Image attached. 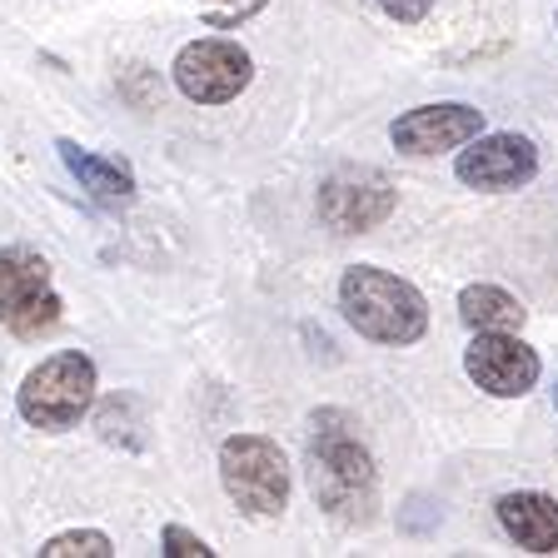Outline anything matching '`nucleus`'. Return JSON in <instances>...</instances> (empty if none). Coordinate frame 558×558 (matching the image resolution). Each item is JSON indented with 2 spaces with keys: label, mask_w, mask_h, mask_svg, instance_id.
I'll use <instances>...</instances> for the list:
<instances>
[{
  "label": "nucleus",
  "mask_w": 558,
  "mask_h": 558,
  "mask_svg": "<svg viewBox=\"0 0 558 558\" xmlns=\"http://www.w3.org/2000/svg\"><path fill=\"white\" fill-rule=\"evenodd\" d=\"M310 488L319 509H329L339 523H369L374 509H379V474H374L369 449L360 444L354 424L335 409L314 414Z\"/></svg>",
  "instance_id": "obj_1"
},
{
  "label": "nucleus",
  "mask_w": 558,
  "mask_h": 558,
  "mask_svg": "<svg viewBox=\"0 0 558 558\" xmlns=\"http://www.w3.org/2000/svg\"><path fill=\"white\" fill-rule=\"evenodd\" d=\"M339 310L374 344H414L429 329V304L409 279L374 265H354L339 279Z\"/></svg>",
  "instance_id": "obj_2"
},
{
  "label": "nucleus",
  "mask_w": 558,
  "mask_h": 558,
  "mask_svg": "<svg viewBox=\"0 0 558 558\" xmlns=\"http://www.w3.org/2000/svg\"><path fill=\"white\" fill-rule=\"evenodd\" d=\"M95 404V364L85 360L81 349H70V354H50L46 364H35L21 384V409L25 424L35 429H70V424H81Z\"/></svg>",
  "instance_id": "obj_3"
},
{
  "label": "nucleus",
  "mask_w": 558,
  "mask_h": 558,
  "mask_svg": "<svg viewBox=\"0 0 558 558\" xmlns=\"http://www.w3.org/2000/svg\"><path fill=\"white\" fill-rule=\"evenodd\" d=\"M220 484L250 519H275L290 499V464L265 434H234L220 449Z\"/></svg>",
  "instance_id": "obj_4"
},
{
  "label": "nucleus",
  "mask_w": 558,
  "mask_h": 558,
  "mask_svg": "<svg viewBox=\"0 0 558 558\" xmlns=\"http://www.w3.org/2000/svg\"><path fill=\"white\" fill-rule=\"evenodd\" d=\"M60 294L50 265L35 250H0V325L21 339H40L60 325Z\"/></svg>",
  "instance_id": "obj_5"
},
{
  "label": "nucleus",
  "mask_w": 558,
  "mask_h": 558,
  "mask_svg": "<svg viewBox=\"0 0 558 558\" xmlns=\"http://www.w3.org/2000/svg\"><path fill=\"white\" fill-rule=\"evenodd\" d=\"M255 65L244 56L234 40H220V35H209V40H195L174 56V85L190 95L195 105H225L250 85Z\"/></svg>",
  "instance_id": "obj_6"
},
{
  "label": "nucleus",
  "mask_w": 558,
  "mask_h": 558,
  "mask_svg": "<svg viewBox=\"0 0 558 558\" xmlns=\"http://www.w3.org/2000/svg\"><path fill=\"white\" fill-rule=\"evenodd\" d=\"M319 215L339 234H364L395 215V185L379 170H339L319 185Z\"/></svg>",
  "instance_id": "obj_7"
},
{
  "label": "nucleus",
  "mask_w": 558,
  "mask_h": 558,
  "mask_svg": "<svg viewBox=\"0 0 558 558\" xmlns=\"http://www.w3.org/2000/svg\"><path fill=\"white\" fill-rule=\"evenodd\" d=\"M464 369H469V379L484 389V395H494V399H519V395H529L538 384V354L523 339H513L509 329H484V335L469 344V354H464Z\"/></svg>",
  "instance_id": "obj_8"
},
{
  "label": "nucleus",
  "mask_w": 558,
  "mask_h": 558,
  "mask_svg": "<svg viewBox=\"0 0 558 558\" xmlns=\"http://www.w3.org/2000/svg\"><path fill=\"white\" fill-rule=\"evenodd\" d=\"M453 170L474 190H519L534 180L538 150H534V140L513 135V130H504V135H474V145L459 155Z\"/></svg>",
  "instance_id": "obj_9"
},
{
  "label": "nucleus",
  "mask_w": 558,
  "mask_h": 558,
  "mask_svg": "<svg viewBox=\"0 0 558 558\" xmlns=\"http://www.w3.org/2000/svg\"><path fill=\"white\" fill-rule=\"evenodd\" d=\"M474 135H484V110L459 100L444 105H418L409 116H399L389 125V140H395L404 155H439V150H459Z\"/></svg>",
  "instance_id": "obj_10"
},
{
  "label": "nucleus",
  "mask_w": 558,
  "mask_h": 558,
  "mask_svg": "<svg viewBox=\"0 0 558 558\" xmlns=\"http://www.w3.org/2000/svg\"><path fill=\"white\" fill-rule=\"evenodd\" d=\"M499 523H504V534L519 548H529V554H558V504L548 494H534V488L504 494Z\"/></svg>",
  "instance_id": "obj_11"
},
{
  "label": "nucleus",
  "mask_w": 558,
  "mask_h": 558,
  "mask_svg": "<svg viewBox=\"0 0 558 558\" xmlns=\"http://www.w3.org/2000/svg\"><path fill=\"white\" fill-rule=\"evenodd\" d=\"M56 150H60V160H65V170L81 180V190H90L95 199H130L135 195V174H130L125 165L105 160V155H95V150H81L75 140H60Z\"/></svg>",
  "instance_id": "obj_12"
},
{
  "label": "nucleus",
  "mask_w": 558,
  "mask_h": 558,
  "mask_svg": "<svg viewBox=\"0 0 558 558\" xmlns=\"http://www.w3.org/2000/svg\"><path fill=\"white\" fill-rule=\"evenodd\" d=\"M523 304L513 300V294H504L499 284H469L464 294H459V319H464L474 335H484V329H519L523 325Z\"/></svg>",
  "instance_id": "obj_13"
},
{
  "label": "nucleus",
  "mask_w": 558,
  "mask_h": 558,
  "mask_svg": "<svg viewBox=\"0 0 558 558\" xmlns=\"http://www.w3.org/2000/svg\"><path fill=\"white\" fill-rule=\"evenodd\" d=\"M40 554H46V558H110L116 548H110V538H105V534H95V529H75V534L50 538Z\"/></svg>",
  "instance_id": "obj_14"
},
{
  "label": "nucleus",
  "mask_w": 558,
  "mask_h": 558,
  "mask_svg": "<svg viewBox=\"0 0 558 558\" xmlns=\"http://www.w3.org/2000/svg\"><path fill=\"white\" fill-rule=\"evenodd\" d=\"M160 544H165V554H174V558H209V554H215V548H209L205 538L185 534L180 523H170V529H165V534H160Z\"/></svg>",
  "instance_id": "obj_15"
},
{
  "label": "nucleus",
  "mask_w": 558,
  "mask_h": 558,
  "mask_svg": "<svg viewBox=\"0 0 558 558\" xmlns=\"http://www.w3.org/2000/svg\"><path fill=\"white\" fill-rule=\"evenodd\" d=\"M379 5H384V15H395V21L414 25V21H424V15H429L434 0H379Z\"/></svg>",
  "instance_id": "obj_16"
},
{
  "label": "nucleus",
  "mask_w": 558,
  "mask_h": 558,
  "mask_svg": "<svg viewBox=\"0 0 558 558\" xmlns=\"http://www.w3.org/2000/svg\"><path fill=\"white\" fill-rule=\"evenodd\" d=\"M209 5H230L234 15H250V11H259L265 0H209Z\"/></svg>",
  "instance_id": "obj_17"
},
{
  "label": "nucleus",
  "mask_w": 558,
  "mask_h": 558,
  "mask_svg": "<svg viewBox=\"0 0 558 558\" xmlns=\"http://www.w3.org/2000/svg\"><path fill=\"white\" fill-rule=\"evenodd\" d=\"M554 399H558V389H554Z\"/></svg>",
  "instance_id": "obj_18"
}]
</instances>
